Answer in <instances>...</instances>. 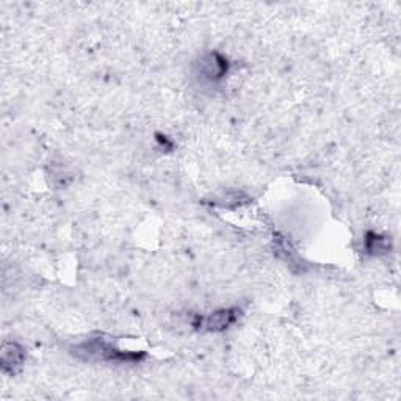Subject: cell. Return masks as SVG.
<instances>
[{"instance_id":"6da1fadb","label":"cell","mask_w":401,"mask_h":401,"mask_svg":"<svg viewBox=\"0 0 401 401\" xmlns=\"http://www.w3.org/2000/svg\"><path fill=\"white\" fill-rule=\"evenodd\" d=\"M71 351L77 359L88 362H138L144 358L143 353L122 351L100 337L77 343Z\"/></svg>"},{"instance_id":"3957f363","label":"cell","mask_w":401,"mask_h":401,"mask_svg":"<svg viewBox=\"0 0 401 401\" xmlns=\"http://www.w3.org/2000/svg\"><path fill=\"white\" fill-rule=\"evenodd\" d=\"M26 360V350L16 342H5L0 351V364L4 372L16 373Z\"/></svg>"},{"instance_id":"5b68a950","label":"cell","mask_w":401,"mask_h":401,"mask_svg":"<svg viewBox=\"0 0 401 401\" xmlns=\"http://www.w3.org/2000/svg\"><path fill=\"white\" fill-rule=\"evenodd\" d=\"M365 250L370 254L387 252L389 251V242L378 234L370 232V234H367V238H365Z\"/></svg>"},{"instance_id":"7a4b0ae2","label":"cell","mask_w":401,"mask_h":401,"mask_svg":"<svg viewBox=\"0 0 401 401\" xmlns=\"http://www.w3.org/2000/svg\"><path fill=\"white\" fill-rule=\"evenodd\" d=\"M238 314H240L238 309H223L213 312L209 317H200L199 326L205 331H210V333H221V331L228 329L230 325H234Z\"/></svg>"},{"instance_id":"277c9868","label":"cell","mask_w":401,"mask_h":401,"mask_svg":"<svg viewBox=\"0 0 401 401\" xmlns=\"http://www.w3.org/2000/svg\"><path fill=\"white\" fill-rule=\"evenodd\" d=\"M228 68L229 65L225 57H221L220 53H210L200 63V74L212 82L220 80L228 74Z\"/></svg>"}]
</instances>
